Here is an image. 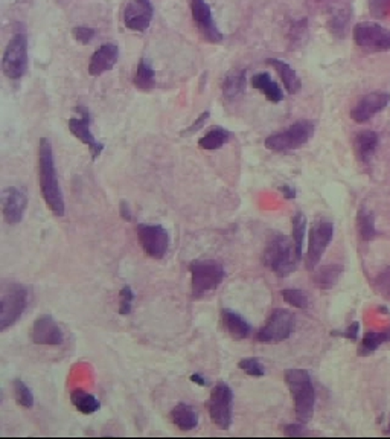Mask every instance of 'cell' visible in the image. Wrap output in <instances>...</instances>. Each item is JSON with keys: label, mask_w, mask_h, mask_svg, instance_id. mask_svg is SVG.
Returning <instances> with one entry per match:
<instances>
[{"label": "cell", "mask_w": 390, "mask_h": 439, "mask_svg": "<svg viewBox=\"0 0 390 439\" xmlns=\"http://www.w3.org/2000/svg\"><path fill=\"white\" fill-rule=\"evenodd\" d=\"M206 409L209 412L212 423L227 430L232 425L233 418V391L229 384L220 381L211 391L209 400L206 401Z\"/></svg>", "instance_id": "cell-8"}, {"label": "cell", "mask_w": 390, "mask_h": 439, "mask_svg": "<svg viewBox=\"0 0 390 439\" xmlns=\"http://www.w3.org/2000/svg\"><path fill=\"white\" fill-rule=\"evenodd\" d=\"M357 224H359V232L363 241H371L376 237L374 213L366 208H362L359 213H357Z\"/></svg>", "instance_id": "cell-32"}, {"label": "cell", "mask_w": 390, "mask_h": 439, "mask_svg": "<svg viewBox=\"0 0 390 439\" xmlns=\"http://www.w3.org/2000/svg\"><path fill=\"white\" fill-rule=\"evenodd\" d=\"M280 296H283V299L288 305H292L296 308L305 310L310 305L308 296L305 295V292L299 290V288H285V290L280 292Z\"/></svg>", "instance_id": "cell-35"}, {"label": "cell", "mask_w": 390, "mask_h": 439, "mask_svg": "<svg viewBox=\"0 0 390 439\" xmlns=\"http://www.w3.org/2000/svg\"><path fill=\"white\" fill-rule=\"evenodd\" d=\"M137 240L144 253L153 260H162L169 249V233L160 224H139Z\"/></svg>", "instance_id": "cell-12"}, {"label": "cell", "mask_w": 390, "mask_h": 439, "mask_svg": "<svg viewBox=\"0 0 390 439\" xmlns=\"http://www.w3.org/2000/svg\"><path fill=\"white\" fill-rule=\"evenodd\" d=\"M334 238V223L330 220H316L308 233V249L305 253V267L314 270L320 263L325 250L328 249Z\"/></svg>", "instance_id": "cell-9"}, {"label": "cell", "mask_w": 390, "mask_h": 439, "mask_svg": "<svg viewBox=\"0 0 390 439\" xmlns=\"http://www.w3.org/2000/svg\"><path fill=\"white\" fill-rule=\"evenodd\" d=\"M31 340L36 345H46V347H58L63 344L64 336L58 324L53 320L52 316L43 314L36 319L31 328Z\"/></svg>", "instance_id": "cell-17"}, {"label": "cell", "mask_w": 390, "mask_h": 439, "mask_svg": "<svg viewBox=\"0 0 390 439\" xmlns=\"http://www.w3.org/2000/svg\"><path fill=\"white\" fill-rule=\"evenodd\" d=\"M191 13L201 37L216 45L223 41V32L216 26L211 6L206 4V0H191Z\"/></svg>", "instance_id": "cell-15"}, {"label": "cell", "mask_w": 390, "mask_h": 439, "mask_svg": "<svg viewBox=\"0 0 390 439\" xmlns=\"http://www.w3.org/2000/svg\"><path fill=\"white\" fill-rule=\"evenodd\" d=\"M280 189V192H283V196L287 199V200H292V199H296V189L292 188V186H290V185H283L279 188Z\"/></svg>", "instance_id": "cell-45"}, {"label": "cell", "mask_w": 390, "mask_h": 439, "mask_svg": "<svg viewBox=\"0 0 390 439\" xmlns=\"http://www.w3.org/2000/svg\"><path fill=\"white\" fill-rule=\"evenodd\" d=\"M223 95L226 100H236L246 92V70H231L223 81Z\"/></svg>", "instance_id": "cell-26"}, {"label": "cell", "mask_w": 390, "mask_h": 439, "mask_svg": "<svg viewBox=\"0 0 390 439\" xmlns=\"http://www.w3.org/2000/svg\"><path fill=\"white\" fill-rule=\"evenodd\" d=\"M291 400L295 403L297 420L303 424L311 421L316 408V391L310 372L305 369H287L284 374Z\"/></svg>", "instance_id": "cell-2"}, {"label": "cell", "mask_w": 390, "mask_h": 439, "mask_svg": "<svg viewBox=\"0 0 390 439\" xmlns=\"http://www.w3.org/2000/svg\"><path fill=\"white\" fill-rule=\"evenodd\" d=\"M28 69V38L25 34H14L2 57V70L9 80H20Z\"/></svg>", "instance_id": "cell-10"}, {"label": "cell", "mask_w": 390, "mask_h": 439, "mask_svg": "<svg viewBox=\"0 0 390 439\" xmlns=\"http://www.w3.org/2000/svg\"><path fill=\"white\" fill-rule=\"evenodd\" d=\"M355 45L366 52H387L390 51V31L374 21H362L354 26Z\"/></svg>", "instance_id": "cell-11"}, {"label": "cell", "mask_w": 390, "mask_h": 439, "mask_svg": "<svg viewBox=\"0 0 390 439\" xmlns=\"http://www.w3.org/2000/svg\"><path fill=\"white\" fill-rule=\"evenodd\" d=\"M119 58V48L113 43H105L95 51L89 63V73L92 77H100L104 72L112 70Z\"/></svg>", "instance_id": "cell-19"}, {"label": "cell", "mask_w": 390, "mask_h": 439, "mask_svg": "<svg viewBox=\"0 0 390 439\" xmlns=\"http://www.w3.org/2000/svg\"><path fill=\"white\" fill-rule=\"evenodd\" d=\"M349 20H351V14L348 11H337V13H334L328 21L330 31L335 37L343 38L346 36V31H348L349 26Z\"/></svg>", "instance_id": "cell-34"}, {"label": "cell", "mask_w": 390, "mask_h": 439, "mask_svg": "<svg viewBox=\"0 0 390 439\" xmlns=\"http://www.w3.org/2000/svg\"><path fill=\"white\" fill-rule=\"evenodd\" d=\"M119 314L121 316H128L130 313H132V308H133V302H135V292L132 290V287H122V290L119 292Z\"/></svg>", "instance_id": "cell-37"}, {"label": "cell", "mask_w": 390, "mask_h": 439, "mask_svg": "<svg viewBox=\"0 0 390 439\" xmlns=\"http://www.w3.org/2000/svg\"><path fill=\"white\" fill-rule=\"evenodd\" d=\"M314 130H316V125H314L312 121H296L295 124L287 127L285 130L270 134L265 139V147L275 153H285L292 152V149H299L300 147L311 141Z\"/></svg>", "instance_id": "cell-6"}, {"label": "cell", "mask_w": 390, "mask_h": 439, "mask_svg": "<svg viewBox=\"0 0 390 439\" xmlns=\"http://www.w3.org/2000/svg\"><path fill=\"white\" fill-rule=\"evenodd\" d=\"M342 275H343V265L328 264L319 267V269L314 272L312 281L314 285L320 288V290H331V288L339 282Z\"/></svg>", "instance_id": "cell-25"}, {"label": "cell", "mask_w": 390, "mask_h": 439, "mask_svg": "<svg viewBox=\"0 0 390 439\" xmlns=\"http://www.w3.org/2000/svg\"><path fill=\"white\" fill-rule=\"evenodd\" d=\"M369 11L375 18H386L390 13V0H369Z\"/></svg>", "instance_id": "cell-38"}, {"label": "cell", "mask_w": 390, "mask_h": 439, "mask_svg": "<svg viewBox=\"0 0 390 439\" xmlns=\"http://www.w3.org/2000/svg\"><path fill=\"white\" fill-rule=\"evenodd\" d=\"M13 393H14L16 403L21 406V408H25V409L34 408V393H32V391L29 389V386L25 381L16 379L13 381Z\"/></svg>", "instance_id": "cell-33"}, {"label": "cell", "mask_w": 390, "mask_h": 439, "mask_svg": "<svg viewBox=\"0 0 390 439\" xmlns=\"http://www.w3.org/2000/svg\"><path fill=\"white\" fill-rule=\"evenodd\" d=\"M191 381L195 383V384H199V386H203V388L209 386V380L206 379L204 376H201V374H192Z\"/></svg>", "instance_id": "cell-46"}, {"label": "cell", "mask_w": 390, "mask_h": 439, "mask_svg": "<svg viewBox=\"0 0 390 439\" xmlns=\"http://www.w3.org/2000/svg\"><path fill=\"white\" fill-rule=\"evenodd\" d=\"M378 144H380V139H378V134L372 130H364L355 136L354 149L360 162L363 164L371 162V159L378 148Z\"/></svg>", "instance_id": "cell-21"}, {"label": "cell", "mask_w": 390, "mask_h": 439, "mask_svg": "<svg viewBox=\"0 0 390 439\" xmlns=\"http://www.w3.org/2000/svg\"><path fill=\"white\" fill-rule=\"evenodd\" d=\"M72 36L81 45H89V43L95 38V31L89 26H75L72 29Z\"/></svg>", "instance_id": "cell-40"}, {"label": "cell", "mask_w": 390, "mask_h": 439, "mask_svg": "<svg viewBox=\"0 0 390 439\" xmlns=\"http://www.w3.org/2000/svg\"><path fill=\"white\" fill-rule=\"evenodd\" d=\"M221 325L235 340H244L252 333V325L247 322L246 317L229 308L221 310Z\"/></svg>", "instance_id": "cell-20"}, {"label": "cell", "mask_w": 390, "mask_h": 439, "mask_svg": "<svg viewBox=\"0 0 390 439\" xmlns=\"http://www.w3.org/2000/svg\"><path fill=\"white\" fill-rule=\"evenodd\" d=\"M390 102V95L386 92H372L364 95L351 110V117L359 124L367 122L375 115L384 110Z\"/></svg>", "instance_id": "cell-18"}, {"label": "cell", "mask_w": 390, "mask_h": 439, "mask_svg": "<svg viewBox=\"0 0 390 439\" xmlns=\"http://www.w3.org/2000/svg\"><path fill=\"white\" fill-rule=\"evenodd\" d=\"M375 287H376L378 293L390 299V267H387V269H384L380 275L376 276Z\"/></svg>", "instance_id": "cell-39"}, {"label": "cell", "mask_w": 390, "mask_h": 439, "mask_svg": "<svg viewBox=\"0 0 390 439\" xmlns=\"http://www.w3.org/2000/svg\"><path fill=\"white\" fill-rule=\"evenodd\" d=\"M359 333H360V322H352L344 331H332V336H339L351 342H357L359 340Z\"/></svg>", "instance_id": "cell-42"}, {"label": "cell", "mask_w": 390, "mask_h": 439, "mask_svg": "<svg viewBox=\"0 0 390 439\" xmlns=\"http://www.w3.org/2000/svg\"><path fill=\"white\" fill-rule=\"evenodd\" d=\"M75 112L78 113V116L70 117L69 120V132L77 137L81 144L89 148L92 159L96 160L104 152V145L96 141L90 130V122H92L90 113L88 109H84V107H77Z\"/></svg>", "instance_id": "cell-13"}, {"label": "cell", "mask_w": 390, "mask_h": 439, "mask_svg": "<svg viewBox=\"0 0 390 439\" xmlns=\"http://www.w3.org/2000/svg\"><path fill=\"white\" fill-rule=\"evenodd\" d=\"M238 368L244 371L247 376L255 377V379H261L265 376V369L263 366V363L255 357H247V359L240 360L238 361Z\"/></svg>", "instance_id": "cell-36"}, {"label": "cell", "mask_w": 390, "mask_h": 439, "mask_svg": "<svg viewBox=\"0 0 390 439\" xmlns=\"http://www.w3.org/2000/svg\"><path fill=\"white\" fill-rule=\"evenodd\" d=\"M154 17V6L149 0H128L124 8V25L135 32L149 28Z\"/></svg>", "instance_id": "cell-16"}, {"label": "cell", "mask_w": 390, "mask_h": 439, "mask_svg": "<svg viewBox=\"0 0 390 439\" xmlns=\"http://www.w3.org/2000/svg\"><path fill=\"white\" fill-rule=\"evenodd\" d=\"M2 201V216L4 220L16 226L21 220H23L25 211L28 208V194L19 186H6L0 196Z\"/></svg>", "instance_id": "cell-14"}, {"label": "cell", "mask_w": 390, "mask_h": 439, "mask_svg": "<svg viewBox=\"0 0 390 439\" xmlns=\"http://www.w3.org/2000/svg\"><path fill=\"white\" fill-rule=\"evenodd\" d=\"M189 272L194 299H200L215 292L226 277L223 264L215 260H195L189 264Z\"/></svg>", "instance_id": "cell-4"}, {"label": "cell", "mask_w": 390, "mask_h": 439, "mask_svg": "<svg viewBox=\"0 0 390 439\" xmlns=\"http://www.w3.org/2000/svg\"><path fill=\"white\" fill-rule=\"evenodd\" d=\"M263 261L276 276L287 277L296 270L300 256L297 255L292 238L283 233H275L265 245Z\"/></svg>", "instance_id": "cell-3"}, {"label": "cell", "mask_w": 390, "mask_h": 439, "mask_svg": "<svg viewBox=\"0 0 390 439\" xmlns=\"http://www.w3.org/2000/svg\"><path fill=\"white\" fill-rule=\"evenodd\" d=\"M302 424H303V423H302ZM302 424H288V425H284V427H283L284 435H287V436H302V435H307L305 427H303Z\"/></svg>", "instance_id": "cell-43"}, {"label": "cell", "mask_w": 390, "mask_h": 439, "mask_svg": "<svg viewBox=\"0 0 390 439\" xmlns=\"http://www.w3.org/2000/svg\"><path fill=\"white\" fill-rule=\"evenodd\" d=\"M267 64H270V66H272L278 72L280 81H283L285 90L290 95H296V93L300 92L302 81L299 78V75L296 73V70L292 69L288 63H285L283 60H278V58H268Z\"/></svg>", "instance_id": "cell-22"}, {"label": "cell", "mask_w": 390, "mask_h": 439, "mask_svg": "<svg viewBox=\"0 0 390 439\" xmlns=\"http://www.w3.org/2000/svg\"><path fill=\"white\" fill-rule=\"evenodd\" d=\"M296 329V316L285 308H276L267 322L258 329L256 342L264 345L280 344L291 337Z\"/></svg>", "instance_id": "cell-7"}, {"label": "cell", "mask_w": 390, "mask_h": 439, "mask_svg": "<svg viewBox=\"0 0 390 439\" xmlns=\"http://www.w3.org/2000/svg\"><path fill=\"white\" fill-rule=\"evenodd\" d=\"M29 302L28 288L20 282H5L0 296V329L6 331L17 324Z\"/></svg>", "instance_id": "cell-5"}, {"label": "cell", "mask_w": 390, "mask_h": 439, "mask_svg": "<svg viewBox=\"0 0 390 439\" xmlns=\"http://www.w3.org/2000/svg\"><path fill=\"white\" fill-rule=\"evenodd\" d=\"M291 238H292V243H295L296 245V250H297V255L303 256V241H305V232H307V217L303 216L302 212H297L292 216L291 218Z\"/></svg>", "instance_id": "cell-31"}, {"label": "cell", "mask_w": 390, "mask_h": 439, "mask_svg": "<svg viewBox=\"0 0 390 439\" xmlns=\"http://www.w3.org/2000/svg\"><path fill=\"white\" fill-rule=\"evenodd\" d=\"M211 117V112L209 110H206V112H203L197 120H195L186 130H183L180 134L181 136H191V134H195V133H199L201 128L206 125V122H208V120Z\"/></svg>", "instance_id": "cell-41"}, {"label": "cell", "mask_w": 390, "mask_h": 439, "mask_svg": "<svg viewBox=\"0 0 390 439\" xmlns=\"http://www.w3.org/2000/svg\"><path fill=\"white\" fill-rule=\"evenodd\" d=\"M231 137L232 133L229 130H226L223 127H214L203 137H200L199 147L208 149V152H214V149H220L221 147H224L231 141Z\"/></svg>", "instance_id": "cell-29"}, {"label": "cell", "mask_w": 390, "mask_h": 439, "mask_svg": "<svg viewBox=\"0 0 390 439\" xmlns=\"http://www.w3.org/2000/svg\"><path fill=\"white\" fill-rule=\"evenodd\" d=\"M133 83L142 92H151L156 88V72L148 60L142 58L139 61Z\"/></svg>", "instance_id": "cell-27"}, {"label": "cell", "mask_w": 390, "mask_h": 439, "mask_svg": "<svg viewBox=\"0 0 390 439\" xmlns=\"http://www.w3.org/2000/svg\"><path fill=\"white\" fill-rule=\"evenodd\" d=\"M169 418L177 429L183 432H189L197 429L199 425V413L195 411L192 406L186 403H179L174 409L171 411Z\"/></svg>", "instance_id": "cell-23"}, {"label": "cell", "mask_w": 390, "mask_h": 439, "mask_svg": "<svg viewBox=\"0 0 390 439\" xmlns=\"http://www.w3.org/2000/svg\"><path fill=\"white\" fill-rule=\"evenodd\" d=\"M38 180L41 196L46 203V206L56 217H64L66 205H64L63 191L58 184L52 144L46 137H41L38 144Z\"/></svg>", "instance_id": "cell-1"}, {"label": "cell", "mask_w": 390, "mask_h": 439, "mask_svg": "<svg viewBox=\"0 0 390 439\" xmlns=\"http://www.w3.org/2000/svg\"><path fill=\"white\" fill-rule=\"evenodd\" d=\"M70 401L83 415H93L101 409V403L95 395L85 392L84 389H75L70 393Z\"/></svg>", "instance_id": "cell-28"}, {"label": "cell", "mask_w": 390, "mask_h": 439, "mask_svg": "<svg viewBox=\"0 0 390 439\" xmlns=\"http://www.w3.org/2000/svg\"><path fill=\"white\" fill-rule=\"evenodd\" d=\"M386 433H390V423H389V430H386Z\"/></svg>", "instance_id": "cell-47"}, {"label": "cell", "mask_w": 390, "mask_h": 439, "mask_svg": "<svg viewBox=\"0 0 390 439\" xmlns=\"http://www.w3.org/2000/svg\"><path fill=\"white\" fill-rule=\"evenodd\" d=\"M119 213H121L122 220H125V221H132L133 220L132 209H130L127 201H121V205H119Z\"/></svg>", "instance_id": "cell-44"}, {"label": "cell", "mask_w": 390, "mask_h": 439, "mask_svg": "<svg viewBox=\"0 0 390 439\" xmlns=\"http://www.w3.org/2000/svg\"><path fill=\"white\" fill-rule=\"evenodd\" d=\"M389 342H390V328L380 331V333H376V331H369V333H366L362 339V347L359 349L360 356H369L381 345L389 344Z\"/></svg>", "instance_id": "cell-30"}, {"label": "cell", "mask_w": 390, "mask_h": 439, "mask_svg": "<svg viewBox=\"0 0 390 439\" xmlns=\"http://www.w3.org/2000/svg\"><path fill=\"white\" fill-rule=\"evenodd\" d=\"M252 85L255 89L261 90L270 102L278 104L284 100L283 89L279 88V84L276 81L272 80L268 72L255 73L252 77Z\"/></svg>", "instance_id": "cell-24"}]
</instances>
